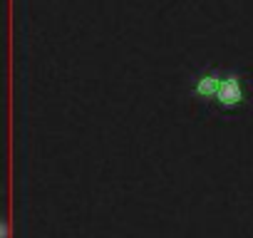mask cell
Returning a JSON list of instances; mask_svg holds the SVG:
<instances>
[{
  "instance_id": "obj_2",
  "label": "cell",
  "mask_w": 253,
  "mask_h": 238,
  "mask_svg": "<svg viewBox=\"0 0 253 238\" xmlns=\"http://www.w3.org/2000/svg\"><path fill=\"white\" fill-rule=\"evenodd\" d=\"M221 75L223 70H216V67H201L199 72H194L189 77V94L196 99V102H209L213 104V97L218 92V84H221Z\"/></svg>"
},
{
  "instance_id": "obj_1",
  "label": "cell",
  "mask_w": 253,
  "mask_h": 238,
  "mask_svg": "<svg viewBox=\"0 0 253 238\" xmlns=\"http://www.w3.org/2000/svg\"><path fill=\"white\" fill-rule=\"evenodd\" d=\"M246 104H248V82H246V77L233 67L223 70L218 92L213 97V107L218 112H238Z\"/></svg>"
},
{
  "instance_id": "obj_3",
  "label": "cell",
  "mask_w": 253,
  "mask_h": 238,
  "mask_svg": "<svg viewBox=\"0 0 253 238\" xmlns=\"http://www.w3.org/2000/svg\"><path fill=\"white\" fill-rule=\"evenodd\" d=\"M3 238H10V226H8V221L3 223Z\"/></svg>"
}]
</instances>
